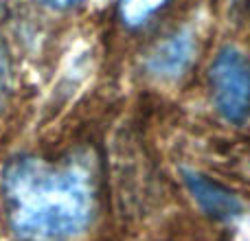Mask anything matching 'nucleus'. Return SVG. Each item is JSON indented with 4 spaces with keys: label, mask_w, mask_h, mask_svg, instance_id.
I'll use <instances>...</instances> for the list:
<instances>
[{
    "label": "nucleus",
    "mask_w": 250,
    "mask_h": 241,
    "mask_svg": "<svg viewBox=\"0 0 250 241\" xmlns=\"http://www.w3.org/2000/svg\"><path fill=\"white\" fill-rule=\"evenodd\" d=\"M2 200L13 233L26 241H66L90 224L92 180L79 164L22 156L2 171Z\"/></svg>",
    "instance_id": "1"
},
{
    "label": "nucleus",
    "mask_w": 250,
    "mask_h": 241,
    "mask_svg": "<svg viewBox=\"0 0 250 241\" xmlns=\"http://www.w3.org/2000/svg\"><path fill=\"white\" fill-rule=\"evenodd\" d=\"M213 99L220 114L239 125L250 114V60L235 46H224L211 66Z\"/></svg>",
    "instance_id": "2"
},
{
    "label": "nucleus",
    "mask_w": 250,
    "mask_h": 241,
    "mask_svg": "<svg viewBox=\"0 0 250 241\" xmlns=\"http://www.w3.org/2000/svg\"><path fill=\"white\" fill-rule=\"evenodd\" d=\"M182 178H185L189 193L193 195V200L207 215L215 217V220H235L244 213V202L229 186L220 184L217 180L200 171H193V169H185Z\"/></svg>",
    "instance_id": "3"
},
{
    "label": "nucleus",
    "mask_w": 250,
    "mask_h": 241,
    "mask_svg": "<svg viewBox=\"0 0 250 241\" xmlns=\"http://www.w3.org/2000/svg\"><path fill=\"white\" fill-rule=\"evenodd\" d=\"M195 57V38L191 31H178L154 48L147 60V70L160 81H176L189 70Z\"/></svg>",
    "instance_id": "4"
},
{
    "label": "nucleus",
    "mask_w": 250,
    "mask_h": 241,
    "mask_svg": "<svg viewBox=\"0 0 250 241\" xmlns=\"http://www.w3.org/2000/svg\"><path fill=\"white\" fill-rule=\"evenodd\" d=\"M169 0H119V16L129 29L147 24L160 9H165Z\"/></svg>",
    "instance_id": "5"
},
{
    "label": "nucleus",
    "mask_w": 250,
    "mask_h": 241,
    "mask_svg": "<svg viewBox=\"0 0 250 241\" xmlns=\"http://www.w3.org/2000/svg\"><path fill=\"white\" fill-rule=\"evenodd\" d=\"M46 4H51V7H57V9H66V7H73V4H77L79 0H44Z\"/></svg>",
    "instance_id": "6"
}]
</instances>
